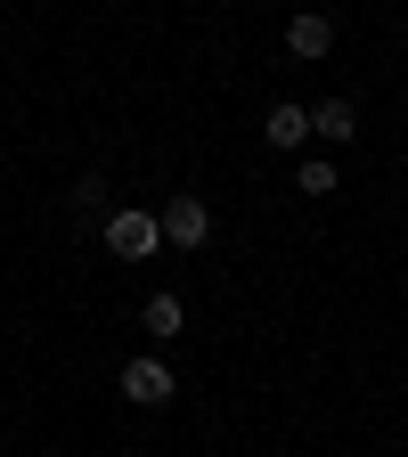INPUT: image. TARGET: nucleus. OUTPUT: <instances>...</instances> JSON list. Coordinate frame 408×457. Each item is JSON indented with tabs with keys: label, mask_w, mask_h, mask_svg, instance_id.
Masks as SVG:
<instances>
[{
	"label": "nucleus",
	"mask_w": 408,
	"mask_h": 457,
	"mask_svg": "<svg viewBox=\"0 0 408 457\" xmlns=\"http://www.w3.org/2000/svg\"><path fill=\"white\" fill-rule=\"evenodd\" d=\"M147 335H155V343L188 335V303H180V295H147Z\"/></svg>",
	"instance_id": "obj_7"
},
{
	"label": "nucleus",
	"mask_w": 408,
	"mask_h": 457,
	"mask_svg": "<svg viewBox=\"0 0 408 457\" xmlns=\"http://www.w3.org/2000/svg\"><path fill=\"white\" fill-rule=\"evenodd\" d=\"M155 220H163V245H180V253H196V245L212 237V204H204V196H171Z\"/></svg>",
	"instance_id": "obj_3"
},
{
	"label": "nucleus",
	"mask_w": 408,
	"mask_h": 457,
	"mask_svg": "<svg viewBox=\"0 0 408 457\" xmlns=\"http://www.w3.org/2000/svg\"><path fill=\"white\" fill-rule=\"evenodd\" d=\"M114 392H123L131 409H163V400L180 392V384H171V368H163L155 352H139V360H123V376H114Z\"/></svg>",
	"instance_id": "obj_2"
},
{
	"label": "nucleus",
	"mask_w": 408,
	"mask_h": 457,
	"mask_svg": "<svg viewBox=\"0 0 408 457\" xmlns=\"http://www.w3.org/2000/svg\"><path fill=\"white\" fill-rule=\"evenodd\" d=\"M262 139H270L278 155H303V139H311V106L278 98V106H270V123H262Z\"/></svg>",
	"instance_id": "obj_5"
},
{
	"label": "nucleus",
	"mask_w": 408,
	"mask_h": 457,
	"mask_svg": "<svg viewBox=\"0 0 408 457\" xmlns=\"http://www.w3.org/2000/svg\"><path fill=\"white\" fill-rule=\"evenodd\" d=\"M106 253H114V262H155V253H163V220H155L147 204L106 212Z\"/></svg>",
	"instance_id": "obj_1"
},
{
	"label": "nucleus",
	"mask_w": 408,
	"mask_h": 457,
	"mask_svg": "<svg viewBox=\"0 0 408 457\" xmlns=\"http://www.w3.org/2000/svg\"><path fill=\"white\" fill-rule=\"evenodd\" d=\"M106 204V171H82V180H74V212H98Z\"/></svg>",
	"instance_id": "obj_9"
},
{
	"label": "nucleus",
	"mask_w": 408,
	"mask_h": 457,
	"mask_svg": "<svg viewBox=\"0 0 408 457\" xmlns=\"http://www.w3.org/2000/svg\"><path fill=\"white\" fill-rule=\"evenodd\" d=\"M295 188H303V196H327V188H335V163H327V155H303Z\"/></svg>",
	"instance_id": "obj_8"
},
{
	"label": "nucleus",
	"mask_w": 408,
	"mask_h": 457,
	"mask_svg": "<svg viewBox=\"0 0 408 457\" xmlns=\"http://www.w3.org/2000/svg\"><path fill=\"white\" fill-rule=\"evenodd\" d=\"M352 131H360L352 98H319V106H311V139H335V147H352Z\"/></svg>",
	"instance_id": "obj_6"
},
{
	"label": "nucleus",
	"mask_w": 408,
	"mask_h": 457,
	"mask_svg": "<svg viewBox=\"0 0 408 457\" xmlns=\"http://www.w3.org/2000/svg\"><path fill=\"white\" fill-rule=\"evenodd\" d=\"M286 49H295L303 66H319V57L335 49V17H319V9H303V17H286Z\"/></svg>",
	"instance_id": "obj_4"
}]
</instances>
